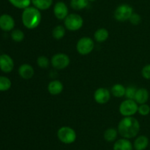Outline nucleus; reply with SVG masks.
<instances>
[{
    "instance_id": "f257e3e1",
    "label": "nucleus",
    "mask_w": 150,
    "mask_h": 150,
    "mask_svg": "<svg viewBox=\"0 0 150 150\" xmlns=\"http://www.w3.org/2000/svg\"><path fill=\"white\" fill-rule=\"evenodd\" d=\"M117 130L122 138L131 139L137 136L140 132V124L133 116L124 117L119 123Z\"/></svg>"
},
{
    "instance_id": "f03ea898",
    "label": "nucleus",
    "mask_w": 150,
    "mask_h": 150,
    "mask_svg": "<svg viewBox=\"0 0 150 150\" xmlns=\"http://www.w3.org/2000/svg\"><path fill=\"white\" fill-rule=\"evenodd\" d=\"M41 13L35 7H28L23 9L21 19L23 26L29 29L38 27L41 21Z\"/></svg>"
},
{
    "instance_id": "7ed1b4c3",
    "label": "nucleus",
    "mask_w": 150,
    "mask_h": 150,
    "mask_svg": "<svg viewBox=\"0 0 150 150\" xmlns=\"http://www.w3.org/2000/svg\"><path fill=\"white\" fill-rule=\"evenodd\" d=\"M57 137L62 143L64 144H71L76 140V132L73 128L64 126L57 131Z\"/></svg>"
},
{
    "instance_id": "20e7f679",
    "label": "nucleus",
    "mask_w": 150,
    "mask_h": 150,
    "mask_svg": "<svg viewBox=\"0 0 150 150\" xmlns=\"http://www.w3.org/2000/svg\"><path fill=\"white\" fill-rule=\"evenodd\" d=\"M139 104L134 99L124 100L120 105V113L124 117L133 116L138 112Z\"/></svg>"
},
{
    "instance_id": "39448f33",
    "label": "nucleus",
    "mask_w": 150,
    "mask_h": 150,
    "mask_svg": "<svg viewBox=\"0 0 150 150\" xmlns=\"http://www.w3.org/2000/svg\"><path fill=\"white\" fill-rule=\"evenodd\" d=\"M83 20L76 13H70L64 19V27L70 31H77L82 27Z\"/></svg>"
},
{
    "instance_id": "423d86ee",
    "label": "nucleus",
    "mask_w": 150,
    "mask_h": 150,
    "mask_svg": "<svg viewBox=\"0 0 150 150\" xmlns=\"http://www.w3.org/2000/svg\"><path fill=\"white\" fill-rule=\"evenodd\" d=\"M95 47L93 40L89 37H83L80 38L76 44V49L78 52L82 55H86L91 53Z\"/></svg>"
},
{
    "instance_id": "0eeeda50",
    "label": "nucleus",
    "mask_w": 150,
    "mask_h": 150,
    "mask_svg": "<svg viewBox=\"0 0 150 150\" xmlns=\"http://www.w3.org/2000/svg\"><path fill=\"white\" fill-rule=\"evenodd\" d=\"M133 13V9L127 4H122L119 5L114 11V18L119 21H126L129 20L131 15Z\"/></svg>"
},
{
    "instance_id": "6e6552de",
    "label": "nucleus",
    "mask_w": 150,
    "mask_h": 150,
    "mask_svg": "<svg viewBox=\"0 0 150 150\" xmlns=\"http://www.w3.org/2000/svg\"><path fill=\"white\" fill-rule=\"evenodd\" d=\"M70 60L69 56L64 53L54 54L51 60V63L53 67L58 70H62L67 68L70 64Z\"/></svg>"
},
{
    "instance_id": "1a4fd4ad",
    "label": "nucleus",
    "mask_w": 150,
    "mask_h": 150,
    "mask_svg": "<svg viewBox=\"0 0 150 150\" xmlns=\"http://www.w3.org/2000/svg\"><path fill=\"white\" fill-rule=\"evenodd\" d=\"M94 99L98 104H105L111 99V92L105 88H99L94 94Z\"/></svg>"
},
{
    "instance_id": "9d476101",
    "label": "nucleus",
    "mask_w": 150,
    "mask_h": 150,
    "mask_svg": "<svg viewBox=\"0 0 150 150\" xmlns=\"http://www.w3.org/2000/svg\"><path fill=\"white\" fill-rule=\"evenodd\" d=\"M14 61L10 55L2 54L0 55V69L4 73H10L13 70Z\"/></svg>"
},
{
    "instance_id": "9b49d317",
    "label": "nucleus",
    "mask_w": 150,
    "mask_h": 150,
    "mask_svg": "<svg viewBox=\"0 0 150 150\" xmlns=\"http://www.w3.org/2000/svg\"><path fill=\"white\" fill-rule=\"evenodd\" d=\"M54 13L59 20H64L69 15L68 7L63 1H58L54 7Z\"/></svg>"
},
{
    "instance_id": "f8f14e48",
    "label": "nucleus",
    "mask_w": 150,
    "mask_h": 150,
    "mask_svg": "<svg viewBox=\"0 0 150 150\" xmlns=\"http://www.w3.org/2000/svg\"><path fill=\"white\" fill-rule=\"evenodd\" d=\"M15 27V20L10 15L2 14L0 16V29L5 32L13 30Z\"/></svg>"
},
{
    "instance_id": "ddd939ff",
    "label": "nucleus",
    "mask_w": 150,
    "mask_h": 150,
    "mask_svg": "<svg viewBox=\"0 0 150 150\" xmlns=\"http://www.w3.org/2000/svg\"><path fill=\"white\" fill-rule=\"evenodd\" d=\"M114 150H133V144L131 141L127 138H120L114 141V146H113Z\"/></svg>"
},
{
    "instance_id": "4468645a",
    "label": "nucleus",
    "mask_w": 150,
    "mask_h": 150,
    "mask_svg": "<svg viewBox=\"0 0 150 150\" xmlns=\"http://www.w3.org/2000/svg\"><path fill=\"white\" fill-rule=\"evenodd\" d=\"M18 74L23 79H29L35 74V70L31 65L24 63L19 67Z\"/></svg>"
},
{
    "instance_id": "2eb2a0df",
    "label": "nucleus",
    "mask_w": 150,
    "mask_h": 150,
    "mask_svg": "<svg viewBox=\"0 0 150 150\" xmlns=\"http://www.w3.org/2000/svg\"><path fill=\"white\" fill-rule=\"evenodd\" d=\"M135 150H145L149 144V140L146 135H139L135 139L133 143Z\"/></svg>"
},
{
    "instance_id": "dca6fc26",
    "label": "nucleus",
    "mask_w": 150,
    "mask_h": 150,
    "mask_svg": "<svg viewBox=\"0 0 150 150\" xmlns=\"http://www.w3.org/2000/svg\"><path fill=\"white\" fill-rule=\"evenodd\" d=\"M149 94L147 89L144 88H141L137 89L135 96L134 100L139 104H142L146 103V101L149 100Z\"/></svg>"
},
{
    "instance_id": "f3484780",
    "label": "nucleus",
    "mask_w": 150,
    "mask_h": 150,
    "mask_svg": "<svg viewBox=\"0 0 150 150\" xmlns=\"http://www.w3.org/2000/svg\"><path fill=\"white\" fill-rule=\"evenodd\" d=\"M63 84L59 80H53L48 85V91L51 95H58L63 91Z\"/></svg>"
},
{
    "instance_id": "a211bd4d",
    "label": "nucleus",
    "mask_w": 150,
    "mask_h": 150,
    "mask_svg": "<svg viewBox=\"0 0 150 150\" xmlns=\"http://www.w3.org/2000/svg\"><path fill=\"white\" fill-rule=\"evenodd\" d=\"M108 36H109L108 31L105 28H100V29H97L94 34V38H95V41L99 43H102L106 41L108 38Z\"/></svg>"
},
{
    "instance_id": "6ab92c4d",
    "label": "nucleus",
    "mask_w": 150,
    "mask_h": 150,
    "mask_svg": "<svg viewBox=\"0 0 150 150\" xmlns=\"http://www.w3.org/2000/svg\"><path fill=\"white\" fill-rule=\"evenodd\" d=\"M32 3L38 10H45L51 7L53 0H32Z\"/></svg>"
},
{
    "instance_id": "aec40b11",
    "label": "nucleus",
    "mask_w": 150,
    "mask_h": 150,
    "mask_svg": "<svg viewBox=\"0 0 150 150\" xmlns=\"http://www.w3.org/2000/svg\"><path fill=\"white\" fill-rule=\"evenodd\" d=\"M125 90L124 85L121 84H115L112 86L111 89V93L114 96L117 98H121L125 95Z\"/></svg>"
},
{
    "instance_id": "412c9836",
    "label": "nucleus",
    "mask_w": 150,
    "mask_h": 150,
    "mask_svg": "<svg viewBox=\"0 0 150 150\" xmlns=\"http://www.w3.org/2000/svg\"><path fill=\"white\" fill-rule=\"evenodd\" d=\"M118 133V130H117L115 128H108L104 132V139L107 142H114V141H116Z\"/></svg>"
},
{
    "instance_id": "4be33fe9",
    "label": "nucleus",
    "mask_w": 150,
    "mask_h": 150,
    "mask_svg": "<svg viewBox=\"0 0 150 150\" xmlns=\"http://www.w3.org/2000/svg\"><path fill=\"white\" fill-rule=\"evenodd\" d=\"M88 4L89 0H70V6L76 10H81L86 8Z\"/></svg>"
},
{
    "instance_id": "5701e85b",
    "label": "nucleus",
    "mask_w": 150,
    "mask_h": 150,
    "mask_svg": "<svg viewBox=\"0 0 150 150\" xmlns=\"http://www.w3.org/2000/svg\"><path fill=\"white\" fill-rule=\"evenodd\" d=\"M65 35V27L62 25H57L53 29L52 35L55 39L60 40Z\"/></svg>"
},
{
    "instance_id": "b1692460",
    "label": "nucleus",
    "mask_w": 150,
    "mask_h": 150,
    "mask_svg": "<svg viewBox=\"0 0 150 150\" xmlns=\"http://www.w3.org/2000/svg\"><path fill=\"white\" fill-rule=\"evenodd\" d=\"M11 4L18 9H25L29 7L32 0H8Z\"/></svg>"
},
{
    "instance_id": "393cba45",
    "label": "nucleus",
    "mask_w": 150,
    "mask_h": 150,
    "mask_svg": "<svg viewBox=\"0 0 150 150\" xmlns=\"http://www.w3.org/2000/svg\"><path fill=\"white\" fill-rule=\"evenodd\" d=\"M11 81L8 77L0 76V91H8L11 88Z\"/></svg>"
},
{
    "instance_id": "a878e982",
    "label": "nucleus",
    "mask_w": 150,
    "mask_h": 150,
    "mask_svg": "<svg viewBox=\"0 0 150 150\" xmlns=\"http://www.w3.org/2000/svg\"><path fill=\"white\" fill-rule=\"evenodd\" d=\"M11 38L16 42H21L24 39V33L21 29H13L11 32Z\"/></svg>"
},
{
    "instance_id": "bb28decb",
    "label": "nucleus",
    "mask_w": 150,
    "mask_h": 150,
    "mask_svg": "<svg viewBox=\"0 0 150 150\" xmlns=\"http://www.w3.org/2000/svg\"><path fill=\"white\" fill-rule=\"evenodd\" d=\"M37 63L39 67L42 69H46L50 65V61L48 57L45 56H40L37 60Z\"/></svg>"
},
{
    "instance_id": "cd10ccee",
    "label": "nucleus",
    "mask_w": 150,
    "mask_h": 150,
    "mask_svg": "<svg viewBox=\"0 0 150 150\" xmlns=\"http://www.w3.org/2000/svg\"><path fill=\"white\" fill-rule=\"evenodd\" d=\"M138 113L143 116H148L150 113V107L149 104L145 103V104H142L139 105Z\"/></svg>"
},
{
    "instance_id": "c85d7f7f",
    "label": "nucleus",
    "mask_w": 150,
    "mask_h": 150,
    "mask_svg": "<svg viewBox=\"0 0 150 150\" xmlns=\"http://www.w3.org/2000/svg\"><path fill=\"white\" fill-rule=\"evenodd\" d=\"M137 88H135L134 86H130L126 88L125 90V96L128 99H134L135 96H136Z\"/></svg>"
},
{
    "instance_id": "c756f323",
    "label": "nucleus",
    "mask_w": 150,
    "mask_h": 150,
    "mask_svg": "<svg viewBox=\"0 0 150 150\" xmlns=\"http://www.w3.org/2000/svg\"><path fill=\"white\" fill-rule=\"evenodd\" d=\"M129 21H130V23L133 25H138L141 23L142 21V17L139 14L136 13H133V14L131 15V16L129 19Z\"/></svg>"
},
{
    "instance_id": "7c9ffc66",
    "label": "nucleus",
    "mask_w": 150,
    "mask_h": 150,
    "mask_svg": "<svg viewBox=\"0 0 150 150\" xmlns=\"http://www.w3.org/2000/svg\"><path fill=\"white\" fill-rule=\"evenodd\" d=\"M142 75L144 79H150V64L144 66L142 70Z\"/></svg>"
},
{
    "instance_id": "2f4dec72",
    "label": "nucleus",
    "mask_w": 150,
    "mask_h": 150,
    "mask_svg": "<svg viewBox=\"0 0 150 150\" xmlns=\"http://www.w3.org/2000/svg\"><path fill=\"white\" fill-rule=\"evenodd\" d=\"M95 1V0H89V1Z\"/></svg>"
}]
</instances>
